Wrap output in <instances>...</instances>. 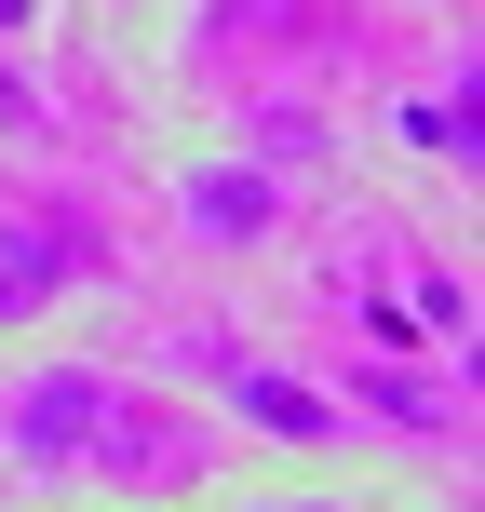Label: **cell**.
<instances>
[{
	"mask_svg": "<svg viewBox=\"0 0 485 512\" xmlns=\"http://www.w3.org/2000/svg\"><path fill=\"white\" fill-rule=\"evenodd\" d=\"M108 418H122V391H108L95 364H41V378L14 391V418H0V432H14L27 472H68V459H95V445H108Z\"/></svg>",
	"mask_w": 485,
	"mask_h": 512,
	"instance_id": "6da1fadb",
	"label": "cell"
},
{
	"mask_svg": "<svg viewBox=\"0 0 485 512\" xmlns=\"http://www.w3.org/2000/svg\"><path fill=\"white\" fill-rule=\"evenodd\" d=\"M41 297H54V243L14 230V243H0V324H14V310H41Z\"/></svg>",
	"mask_w": 485,
	"mask_h": 512,
	"instance_id": "277c9868",
	"label": "cell"
},
{
	"mask_svg": "<svg viewBox=\"0 0 485 512\" xmlns=\"http://www.w3.org/2000/svg\"><path fill=\"white\" fill-rule=\"evenodd\" d=\"M405 135H418V149H445V162H485V122H472V81H459V95H418V108H405Z\"/></svg>",
	"mask_w": 485,
	"mask_h": 512,
	"instance_id": "3957f363",
	"label": "cell"
},
{
	"mask_svg": "<svg viewBox=\"0 0 485 512\" xmlns=\"http://www.w3.org/2000/svg\"><path fill=\"white\" fill-rule=\"evenodd\" d=\"M189 216H203V230H256V216H270V189H189Z\"/></svg>",
	"mask_w": 485,
	"mask_h": 512,
	"instance_id": "5b68a950",
	"label": "cell"
},
{
	"mask_svg": "<svg viewBox=\"0 0 485 512\" xmlns=\"http://www.w3.org/2000/svg\"><path fill=\"white\" fill-rule=\"evenodd\" d=\"M230 405L256 418V432H283V445H324V432H337V405H310L283 364H230Z\"/></svg>",
	"mask_w": 485,
	"mask_h": 512,
	"instance_id": "7a4b0ae2",
	"label": "cell"
}]
</instances>
